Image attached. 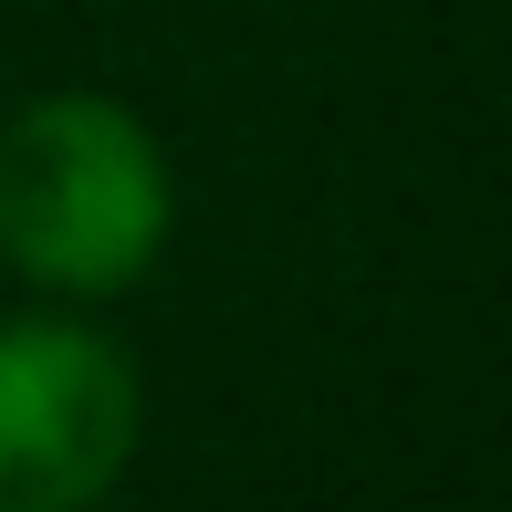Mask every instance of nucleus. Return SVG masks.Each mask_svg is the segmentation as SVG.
Segmentation results:
<instances>
[{"instance_id": "1", "label": "nucleus", "mask_w": 512, "mask_h": 512, "mask_svg": "<svg viewBox=\"0 0 512 512\" xmlns=\"http://www.w3.org/2000/svg\"><path fill=\"white\" fill-rule=\"evenodd\" d=\"M168 241V157L115 95H42L0 126V251L53 293H126Z\"/></svg>"}, {"instance_id": "2", "label": "nucleus", "mask_w": 512, "mask_h": 512, "mask_svg": "<svg viewBox=\"0 0 512 512\" xmlns=\"http://www.w3.org/2000/svg\"><path fill=\"white\" fill-rule=\"evenodd\" d=\"M136 450V366L84 324H0V512H95Z\"/></svg>"}]
</instances>
